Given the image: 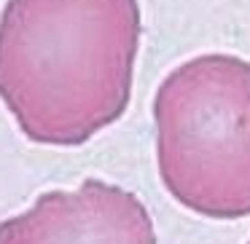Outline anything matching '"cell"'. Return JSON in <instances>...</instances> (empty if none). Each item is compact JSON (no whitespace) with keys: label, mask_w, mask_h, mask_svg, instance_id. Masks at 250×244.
<instances>
[{"label":"cell","mask_w":250,"mask_h":244,"mask_svg":"<svg viewBox=\"0 0 250 244\" xmlns=\"http://www.w3.org/2000/svg\"><path fill=\"white\" fill-rule=\"evenodd\" d=\"M140 35V0H6L0 102L35 145H83L124 115Z\"/></svg>","instance_id":"6da1fadb"},{"label":"cell","mask_w":250,"mask_h":244,"mask_svg":"<svg viewBox=\"0 0 250 244\" xmlns=\"http://www.w3.org/2000/svg\"><path fill=\"white\" fill-rule=\"evenodd\" d=\"M156 169L183 209L250 217V62L207 51L175 65L153 94Z\"/></svg>","instance_id":"7a4b0ae2"},{"label":"cell","mask_w":250,"mask_h":244,"mask_svg":"<svg viewBox=\"0 0 250 244\" xmlns=\"http://www.w3.org/2000/svg\"><path fill=\"white\" fill-rule=\"evenodd\" d=\"M0 244H159L151 209L103 177L43 190L24 212L0 220Z\"/></svg>","instance_id":"3957f363"},{"label":"cell","mask_w":250,"mask_h":244,"mask_svg":"<svg viewBox=\"0 0 250 244\" xmlns=\"http://www.w3.org/2000/svg\"><path fill=\"white\" fill-rule=\"evenodd\" d=\"M245 244H250V239H248V242H245Z\"/></svg>","instance_id":"277c9868"}]
</instances>
